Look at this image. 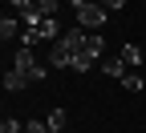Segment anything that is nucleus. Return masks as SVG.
Instances as JSON below:
<instances>
[{"label": "nucleus", "mask_w": 146, "mask_h": 133, "mask_svg": "<svg viewBox=\"0 0 146 133\" xmlns=\"http://www.w3.org/2000/svg\"><path fill=\"white\" fill-rule=\"evenodd\" d=\"M85 36H89V28H69V32H61L57 41H53V48H49V65H57V69H69L73 65V56L77 52H85Z\"/></svg>", "instance_id": "obj_1"}, {"label": "nucleus", "mask_w": 146, "mask_h": 133, "mask_svg": "<svg viewBox=\"0 0 146 133\" xmlns=\"http://www.w3.org/2000/svg\"><path fill=\"white\" fill-rule=\"evenodd\" d=\"M73 12H77V24H81V28H89V32L102 28V24H106V16H110V12L98 4V0H85V4H81V8H73Z\"/></svg>", "instance_id": "obj_2"}, {"label": "nucleus", "mask_w": 146, "mask_h": 133, "mask_svg": "<svg viewBox=\"0 0 146 133\" xmlns=\"http://www.w3.org/2000/svg\"><path fill=\"white\" fill-rule=\"evenodd\" d=\"M12 69H21V73H29V81H45V73L49 69H41V61H36V52L33 48H16V61H12Z\"/></svg>", "instance_id": "obj_3"}, {"label": "nucleus", "mask_w": 146, "mask_h": 133, "mask_svg": "<svg viewBox=\"0 0 146 133\" xmlns=\"http://www.w3.org/2000/svg\"><path fill=\"white\" fill-rule=\"evenodd\" d=\"M102 73H106V77H114V81H122L126 73H130V65H126L122 56H106V61H102Z\"/></svg>", "instance_id": "obj_4"}, {"label": "nucleus", "mask_w": 146, "mask_h": 133, "mask_svg": "<svg viewBox=\"0 0 146 133\" xmlns=\"http://www.w3.org/2000/svg\"><path fill=\"white\" fill-rule=\"evenodd\" d=\"M33 81H29V73H21V69H8L4 73V89L8 93H21V89H29Z\"/></svg>", "instance_id": "obj_5"}, {"label": "nucleus", "mask_w": 146, "mask_h": 133, "mask_svg": "<svg viewBox=\"0 0 146 133\" xmlns=\"http://www.w3.org/2000/svg\"><path fill=\"white\" fill-rule=\"evenodd\" d=\"M21 20H16V16H4V20H0V36H4V41H12V36H16V41H21Z\"/></svg>", "instance_id": "obj_6"}, {"label": "nucleus", "mask_w": 146, "mask_h": 133, "mask_svg": "<svg viewBox=\"0 0 146 133\" xmlns=\"http://www.w3.org/2000/svg\"><path fill=\"white\" fill-rule=\"evenodd\" d=\"M36 32H41L45 41H57V36H61V24H57V16H45V20H41V28H36Z\"/></svg>", "instance_id": "obj_7"}, {"label": "nucleus", "mask_w": 146, "mask_h": 133, "mask_svg": "<svg viewBox=\"0 0 146 133\" xmlns=\"http://www.w3.org/2000/svg\"><path fill=\"white\" fill-rule=\"evenodd\" d=\"M85 52H89V56L98 61V56L106 52V41H102V36H94V32H89V36H85Z\"/></svg>", "instance_id": "obj_8"}, {"label": "nucleus", "mask_w": 146, "mask_h": 133, "mask_svg": "<svg viewBox=\"0 0 146 133\" xmlns=\"http://www.w3.org/2000/svg\"><path fill=\"white\" fill-rule=\"evenodd\" d=\"M118 56H122V61L130 65V69H134V65H142V52H138V45H122V52H118Z\"/></svg>", "instance_id": "obj_9"}, {"label": "nucleus", "mask_w": 146, "mask_h": 133, "mask_svg": "<svg viewBox=\"0 0 146 133\" xmlns=\"http://www.w3.org/2000/svg\"><path fill=\"white\" fill-rule=\"evenodd\" d=\"M69 69H73V73H89V69H94V56H89V52H77Z\"/></svg>", "instance_id": "obj_10"}, {"label": "nucleus", "mask_w": 146, "mask_h": 133, "mask_svg": "<svg viewBox=\"0 0 146 133\" xmlns=\"http://www.w3.org/2000/svg\"><path fill=\"white\" fill-rule=\"evenodd\" d=\"M45 125H49L53 133H61V129H65V109H53L49 117H45Z\"/></svg>", "instance_id": "obj_11"}, {"label": "nucleus", "mask_w": 146, "mask_h": 133, "mask_svg": "<svg viewBox=\"0 0 146 133\" xmlns=\"http://www.w3.org/2000/svg\"><path fill=\"white\" fill-rule=\"evenodd\" d=\"M33 8L41 12V16H57V8H61V0H36Z\"/></svg>", "instance_id": "obj_12"}, {"label": "nucleus", "mask_w": 146, "mask_h": 133, "mask_svg": "<svg viewBox=\"0 0 146 133\" xmlns=\"http://www.w3.org/2000/svg\"><path fill=\"white\" fill-rule=\"evenodd\" d=\"M41 41H45V36L36 32V28H25V32H21V45H25V48H36Z\"/></svg>", "instance_id": "obj_13"}, {"label": "nucleus", "mask_w": 146, "mask_h": 133, "mask_svg": "<svg viewBox=\"0 0 146 133\" xmlns=\"http://www.w3.org/2000/svg\"><path fill=\"white\" fill-rule=\"evenodd\" d=\"M122 89H130V93H142V77H138V73H126V77H122Z\"/></svg>", "instance_id": "obj_14"}, {"label": "nucleus", "mask_w": 146, "mask_h": 133, "mask_svg": "<svg viewBox=\"0 0 146 133\" xmlns=\"http://www.w3.org/2000/svg\"><path fill=\"white\" fill-rule=\"evenodd\" d=\"M0 133H25V125H21V121H12V117H8L4 125H0Z\"/></svg>", "instance_id": "obj_15"}, {"label": "nucleus", "mask_w": 146, "mask_h": 133, "mask_svg": "<svg viewBox=\"0 0 146 133\" xmlns=\"http://www.w3.org/2000/svg\"><path fill=\"white\" fill-rule=\"evenodd\" d=\"M25 133H53V129H49L45 121H29V125H25Z\"/></svg>", "instance_id": "obj_16"}, {"label": "nucleus", "mask_w": 146, "mask_h": 133, "mask_svg": "<svg viewBox=\"0 0 146 133\" xmlns=\"http://www.w3.org/2000/svg\"><path fill=\"white\" fill-rule=\"evenodd\" d=\"M98 4H102V8H106V12H118V8H122V4H126V0H98Z\"/></svg>", "instance_id": "obj_17"}, {"label": "nucleus", "mask_w": 146, "mask_h": 133, "mask_svg": "<svg viewBox=\"0 0 146 133\" xmlns=\"http://www.w3.org/2000/svg\"><path fill=\"white\" fill-rule=\"evenodd\" d=\"M8 4H12V8H21V12H29V8L36 4V0H8Z\"/></svg>", "instance_id": "obj_18"}, {"label": "nucleus", "mask_w": 146, "mask_h": 133, "mask_svg": "<svg viewBox=\"0 0 146 133\" xmlns=\"http://www.w3.org/2000/svg\"><path fill=\"white\" fill-rule=\"evenodd\" d=\"M69 4H73V8H81V4H85V0H69Z\"/></svg>", "instance_id": "obj_19"}]
</instances>
